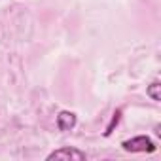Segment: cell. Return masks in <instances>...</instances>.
<instances>
[{"instance_id":"obj_4","label":"cell","mask_w":161,"mask_h":161,"mask_svg":"<svg viewBox=\"0 0 161 161\" xmlns=\"http://www.w3.org/2000/svg\"><path fill=\"white\" fill-rule=\"evenodd\" d=\"M159 89H161V86H159V82H153L150 87H148V95L155 101V103H159L161 101V93H159Z\"/></svg>"},{"instance_id":"obj_3","label":"cell","mask_w":161,"mask_h":161,"mask_svg":"<svg viewBox=\"0 0 161 161\" xmlns=\"http://www.w3.org/2000/svg\"><path fill=\"white\" fill-rule=\"evenodd\" d=\"M74 125H76V114L74 112H68V110L59 112V116H57L59 131H70V129H74Z\"/></svg>"},{"instance_id":"obj_2","label":"cell","mask_w":161,"mask_h":161,"mask_svg":"<svg viewBox=\"0 0 161 161\" xmlns=\"http://www.w3.org/2000/svg\"><path fill=\"white\" fill-rule=\"evenodd\" d=\"M53 159H76V161H84L86 159V153L82 150H76V148H61V150H55L47 155V161H53Z\"/></svg>"},{"instance_id":"obj_1","label":"cell","mask_w":161,"mask_h":161,"mask_svg":"<svg viewBox=\"0 0 161 161\" xmlns=\"http://www.w3.org/2000/svg\"><path fill=\"white\" fill-rule=\"evenodd\" d=\"M121 146H123V150H127V152H148V153L155 152V148H157V146L153 144V140L148 138V136H135V138H131V140L121 142Z\"/></svg>"},{"instance_id":"obj_5","label":"cell","mask_w":161,"mask_h":161,"mask_svg":"<svg viewBox=\"0 0 161 161\" xmlns=\"http://www.w3.org/2000/svg\"><path fill=\"white\" fill-rule=\"evenodd\" d=\"M119 118H121V110H116V114H114V118H112V121H110V125L106 127V131H104V136H110L112 135V131H114V127L119 123Z\"/></svg>"}]
</instances>
